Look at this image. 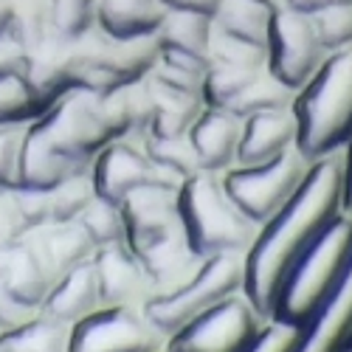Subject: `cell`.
Returning a JSON list of instances; mask_svg holds the SVG:
<instances>
[{"instance_id":"1","label":"cell","mask_w":352,"mask_h":352,"mask_svg":"<svg viewBox=\"0 0 352 352\" xmlns=\"http://www.w3.org/2000/svg\"><path fill=\"white\" fill-rule=\"evenodd\" d=\"M344 212L341 153L310 164L302 186L285 206L256 226L243 254V293L271 321V307L287 268Z\"/></svg>"},{"instance_id":"2","label":"cell","mask_w":352,"mask_h":352,"mask_svg":"<svg viewBox=\"0 0 352 352\" xmlns=\"http://www.w3.org/2000/svg\"><path fill=\"white\" fill-rule=\"evenodd\" d=\"M349 259L352 214L341 212L287 268L271 307V321L293 330H305L318 316V310L330 302L338 282L344 279Z\"/></svg>"},{"instance_id":"3","label":"cell","mask_w":352,"mask_h":352,"mask_svg":"<svg viewBox=\"0 0 352 352\" xmlns=\"http://www.w3.org/2000/svg\"><path fill=\"white\" fill-rule=\"evenodd\" d=\"M296 146L313 164L341 153L352 138V45L330 51L293 96Z\"/></svg>"},{"instance_id":"4","label":"cell","mask_w":352,"mask_h":352,"mask_svg":"<svg viewBox=\"0 0 352 352\" xmlns=\"http://www.w3.org/2000/svg\"><path fill=\"white\" fill-rule=\"evenodd\" d=\"M178 212L186 240L200 256L245 254L256 234V223L243 214L214 172H197L184 181L178 189Z\"/></svg>"},{"instance_id":"5","label":"cell","mask_w":352,"mask_h":352,"mask_svg":"<svg viewBox=\"0 0 352 352\" xmlns=\"http://www.w3.org/2000/svg\"><path fill=\"white\" fill-rule=\"evenodd\" d=\"M158 63V43L153 37L119 40L99 28L71 43V85L91 94H110L141 82Z\"/></svg>"},{"instance_id":"6","label":"cell","mask_w":352,"mask_h":352,"mask_svg":"<svg viewBox=\"0 0 352 352\" xmlns=\"http://www.w3.org/2000/svg\"><path fill=\"white\" fill-rule=\"evenodd\" d=\"M54 150H60L76 164L91 166V161L116 138H124L113 119L104 94L68 91L40 122L32 124Z\"/></svg>"},{"instance_id":"7","label":"cell","mask_w":352,"mask_h":352,"mask_svg":"<svg viewBox=\"0 0 352 352\" xmlns=\"http://www.w3.org/2000/svg\"><path fill=\"white\" fill-rule=\"evenodd\" d=\"M271 321L248 296L231 293L166 336V352H251Z\"/></svg>"},{"instance_id":"8","label":"cell","mask_w":352,"mask_h":352,"mask_svg":"<svg viewBox=\"0 0 352 352\" xmlns=\"http://www.w3.org/2000/svg\"><path fill=\"white\" fill-rule=\"evenodd\" d=\"M243 290V254H214L197 265V271L169 293L153 296L144 305V313L161 333H175L189 318L203 313L206 307L223 302L231 293Z\"/></svg>"},{"instance_id":"9","label":"cell","mask_w":352,"mask_h":352,"mask_svg":"<svg viewBox=\"0 0 352 352\" xmlns=\"http://www.w3.org/2000/svg\"><path fill=\"white\" fill-rule=\"evenodd\" d=\"M310 161L299 153V146L251 166H231L220 178L231 200L243 209L251 223H265L293 197L305 181Z\"/></svg>"},{"instance_id":"10","label":"cell","mask_w":352,"mask_h":352,"mask_svg":"<svg viewBox=\"0 0 352 352\" xmlns=\"http://www.w3.org/2000/svg\"><path fill=\"white\" fill-rule=\"evenodd\" d=\"M324 56L327 51L318 43L310 14L296 12L290 6H282L274 12L268 25V43H265V68L279 82L299 91Z\"/></svg>"},{"instance_id":"11","label":"cell","mask_w":352,"mask_h":352,"mask_svg":"<svg viewBox=\"0 0 352 352\" xmlns=\"http://www.w3.org/2000/svg\"><path fill=\"white\" fill-rule=\"evenodd\" d=\"M161 333L144 307H99L71 330V352H164Z\"/></svg>"},{"instance_id":"12","label":"cell","mask_w":352,"mask_h":352,"mask_svg":"<svg viewBox=\"0 0 352 352\" xmlns=\"http://www.w3.org/2000/svg\"><path fill=\"white\" fill-rule=\"evenodd\" d=\"M91 178H94L96 195L110 203H122L133 189L146 184L166 186V189L184 186L181 178L158 169L150 161V155L144 150V135H124L110 141L91 161Z\"/></svg>"},{"instance_id":"13","label":"cell","mask_w":352,"mask_h":352,"mask_svg":"<svg viewBox=\"0 0 352 352\" xmlns=\"http://www.w3.org/2000/svg\"><path fill=\"white\" fill-rule=\"evenodd\" d=\"M119 206L124 217V243L133 254H141L153 243L184 228L178 212V189L146 184L133 189Z\"/></svg>"},{"instance_id":"14","label":"cell","mask_w":352,"mask_h":352,"mask_svg":"<svg viewBox=\"0 0 352 352\" xmlns=\"http://www.w3.org/2000/svg\"><path fill=\"white\" fill-rule=\"evenodd\" d=\"M91 265L96 274L102 307H144L150 302L153 282L127 243L96 248Z\"/></svg>"},{"instance_id":"15","label":"cell","mask_w":352,"mask_h":352,"mask_svg":"<svg viewBox=\"0 0 352 352\" xmlns=\"http://www.w3.org/2000/svg\"><path fill=\"white\" fill-rule=\"evenodd\" d=\"M158 60L206 74L212 65V17L169 9L155 32Z\"/></svg>"},{"instance_id":"16","label":"cell","mask_w":352,"mask_h":352,"mask_svg":"<svg viewBox=\"0 0 352 352\" xmlns=\"http://www.w3.org/2000/svg\"><path fill=\"white\" fill-rule=\"evenodd\" d=\"M186 135H189V144L197 155L200 172L223 175L226 169H231L237 164L243 119L226 107H209L206 104Z\"/></svg>"},{"instance_id":"17","label":"cell","mask_w":352,"mask_h":352,"mask_svg":"<svg viewBox=\"0 0 352 352\" xmlns=\"http://www.w3.org/2000/svg\"><path fill=\"white\" fill-rule=\"evenodd\" d=\"M56 279H60V274L51 265V259L45 256V251L37 245L32 234L25 231L12 245V268L0 290H6L17 305L28 310H40L43 299L48 296V290L54 287Z\"/></svg>"},{"instance_id":"18","label":"cell","mask_w":352,"mask_h":352,"mask_svg":"<svg viewBox=\"0 0 352 352\" xmlns=\"http://www.w3.org/2000/svg\"><path fill=\"white\" fill-rule=\"evenodd\" d=\"M293 146H296V116H293V107L245 116L237 164L234 166H251V164L271 161L293 150Z\"/></svg>"},{"instance_id":"19","label":"cell","mask_w":352,"mask_h":352,"mask_svg":"<svg viewBox=\"0 0 352 352\" xmlns=\"http://www.w3.org/2000/svg\"><path fill=\"white\" fill-rule=\"evenodd\" d=\"M135 256L141 259L146 276H150V282H153V296H161V293L181 287L197 271L200 262L206 259V256L192 251L184 228L169 234V237H164V240H158V243H153L150 248H144Z\"/></svg>"},{"instance_id":"20","label":"cell","mask_w":352,"mask_h":352,"mask_svg":"<svg viewBox=\"0 0 352 352\" xmlns=\"http://www.w3.org/2000/svg\"><path fill=\"white\" fill-rule=\"evenodd\" d=\"M99 307H102V299H99L96 274H94L91 262H85L79 268L65 271L54 282V287L48 290V296L40 305V313H45L56 321H65V324L74 327L82 318L96 313Z\"/></svg>"},{"instance_id":"21","label":"cell","mask_w":352,"mask_h":352,"mask_svg":"<svg viewBox=\"0 0 352 352\" xmlns=\"http://www.w3.org/2000/svg\"><path fill=\"white\" fill-rule=\"evenodd\" d=\"M82 169H87V166L71 161L60 150H54L34 127H28L23 161H20V189L51 192L54 186H60L63 181H68L71 175H76Z\"/></svg>"},{"instance_id":"22","label":"cell","mask_w":352,"mask_h":352,"mask_svg":"<svg viewBox=\"0 0 352 352\" xmlns=\"http://www.w3.org/2000/svg\"><path fill=\"white\" fill-rule=\"evenodd\" d=\"M166 12L164 0H99L96 28L119 40L153 37Z\"/></svg>"},{"instance_id":"23","label":"cell","mask_w":352,"mask_h":352,"mask_svg":"<svg viewBox=\"0 0 352 352\" xmlns=\"http://www.w3.org/2000/svg\"><path fill=\"white\" fill-rule=\"evenodd\" d=\"M146 87L153 94L155 110H153V122H150V133L155 138H181L192 130V124L197 122V116L203 113L206 102L203 94H186V91H169V87L153 85L150 79H144Z\"/></svg>"},{"instance_id":"24","label":"cell","mask_w":352,"mask_h":352,"mask_svg":"<svg viewBox=\"0 0 352 352\" xmlns=\"http://www.w3.org/2000/svg\"><path fill=\"white\" fill-rule=\"evenodd\" d=\"M37 240V245L45 251V256L51 259V265L56 268V274H65L71 268H79L85 262H91L96 245L87 237V231L79 226V220L71 223H45L28 231Z\"/></svg>"},{"instance_id":"25","label":"cell","mask_w":352,"mask_h":352,"mask_svg":"<svg viewBox=\"0 0 352 352\" xmlns=\"http://www.w3.org/2000/svg\"><path fill=\"white\" fill-rule=\"evenodd\" d=\"M71 324L34 310L0 333V352H71Z\"/></svg>"},{"instance_id":"26","label":"cell","mask_w":352,"mask_h":352,"mask_svg":"<svg viewBox=\"0 0 352 352\" xmlns=\"http://www.w3.org/2000/svg\"><path fill=\"white\" fill-rule=\"evenodd\" d=\"M271 17H274V12L268 6L254 3V0H223L220 9L212 17V25L220 34L265 48Z\"/></svg>"},{"instance_id":"27","label":"cell","mask_w":352,"mask_h":352,"mask_svg":"<svg viewBox=\"0 0 352 352\" xmlns=\"http://www.w3.org/2000/svg\"><path fill=\"white\" fill-rule=\"evenodd\" d=\"M293 96H296V91H293V87H287L285 82H279L268 68H262V71L243 87V94L234 99L226 110L237 113L240 119H245V116H254V113L293 107Z\"/></svg>"},{"instance_id":"28","label":"cell","mask_w":352,"mask_h":352,"mask_svg":"<svg viewBox=\"0 0 352 352\" xmlns=\"http://www.w3.org/2000/svg\"><path fill=\"white\" fill-rule=\"evenodd\" d=\"M51 3L54 0H12V32H9V37L17 40L25 51H34L40 43L54 37Z\"/></svg>"},{"instance_id":"29","label":"cell","mask_w":352,"mask_h":352,"mask_svg":"<svg viewBox=\"0 0 352 352\" xmlns=\"http://www.w3.org/2000/svg\"><path fill=\"white\" fill-rule=\"evenodd\" d=\"M96 197V186L91 178V166L71 175L68 181L54 186L48 192V209H51V223H71L79 220V214L91 206Z\"/></svg>"},{"instance_id":"30","label":"cell","mask_w":352,"mask_h":352,"mask_svg":"<svg viewBox=\"0 0 352 352\" xmlns=\"http://www.w3.org/2000/svg\"><path fill=\"white\" fill-rule=\"evenodd\" d=\"M259 71L262 68H251V65L212 63L206 74H203V102L209 107H228Z\"/></svg>"},{"instance_id":"31","label":"cell","mask_w":352,"mask_h":352,"mask_svg":"<svg viewBox=\"0 0 352 352\" xmlns=\"http://www.w3.org/2000/svg\"><path fill=\"white\" fill-rule=\"evenodd\" d=\"M144 150L150 155V161L175 175V178H192V175L200 172V164H197V155L189 144V135H181V138H155V135H144Z\"/></svg>"},{"instance_id":"32","label":"cell","mask_w":352,"mask_h":352,"mask_svg":"<svg viewBox=\"0 0 352 352\" xmlns=\"http://www.w3.org/2000/svg\"><path fill=\"white\" fill-rule=\"evenodd\" d=\"M48 107L34 96L23 76L0 82V124H34Z\"/></svg>"},{"instance_id":"33","label":"cell","mask_w":352,"mask_h":352,"mask_svg":"<svg viewBox=\"0 0 352 352\" xmlns=\"http://www.w3.org/2000/svg\"><path fill=\"white\" fill-rule=\"evenodd\" d=\"M79 226L87 231V237L96 248L124 243V217L119 203H110L104 197H94L91 206L79 214Z\"/></svg>"},{"instance_id":"34","label":"cell","mask_w":352,"mask_h":352,"mask_svg":"<svg viewBox=\"0 0 352 352\" xmlns=\"http://www.w3.org/2000/svg\"><path fill=\"white\" fill-rule=\"evenodd\" d=\"M96 9L99 0H54L51 3V23L54 34L63 40H79L96 28Z\"/></svg>"},{"instance_id":"35","label":"cell","mask_w":352,"mask_h":352,"mask_svg":"<svg viewBox=\"0 0 352 352\" xmlns=\"http://www.w3.org/2000/svg\"><path fill=\"white\" fill-rule=\"evenodd\" d=\"M310 17H313V25H316L318 43L327 54L352 45V0L327 6V9H321Z\"/></svg>"},{"instance_id":"36","label":"cell","mask_w":352,"mask_h":352,"mask_svg":"<svg viewBox=\"0 0 352 352\" xmlns=\"http://www.w3.org/2000/svg\"><path fill=\"white\" fill-rule=\"evenodd\" d=\"M32 124H0V189L20 186V161Z\"/></svg>"},{"instance_id":"37","label":"cell","mask_w":352,"mask_h":352,"mask_svg":"<svg viewBox=\"0 0 352 352\" xmlns=\"http://www.w3.org/2000/svg\"><path fill=\"white\" fill-rule=\"evenodd\" d=\"M28 231L23 212H20V203H17V192L14 189H3L0 192V243L12 245L17 243L23 234Z\"/></svg>"},{"instance_id":"38","label":"cell","mask_w":352,"mask_h":352,"mask_svg":"<svg viewBox=\"0 0 352 352\" xmlns=\"http://www.w3.org/2000/svg\"><path fill=\"white\" fill-rule=\"evenodd\" d=\"M299 336H302V330H293V327H285V324L271 321V324L265 327V333H262V338L254 344L251 352H293L296 344H299Z\"/></svg>"},{"instance_id":"39","label":"cell","mask_w":352,"mask_h":352,"mask_svg":"<svg viewBox=\"0 0 352 352\" xmlns=\"http://www.w3.org/2000/svg\"><path fill=\"white\" fill-rule=\"evenodd\" d=\"M25 65H28V51L12 37H0V82L23 76Z\"/></svg>"},{"instance_id":"40","label":"cell","mask_w":352,"mask_h":352,"mask_svg":"<svg viewBox=\"0 0 352 352\" xmlns=\"http://www.w3.org/2000/svg\"><path fill=\"white\" fill-rule=\"evenodd\" d=\"M32 313H34V310H28V307L17 305L6 290H0V333L9 330V327H14V324H20V321L28 318Z\"/></svg>"},{"instance_id":"41","label":"cell","mask_w":352,"mask_h":352,"mask_svg":"<svg viewBox=\"0 0 352 352\" xmlns=\"http://www.w3.org/2000/svg\"><path fill=\"white\" fill-rule=\"evenodd\" d=\"M223 0H164L166 9H181V12H197V14H206L214 17V12L220 9Z\"/></svg>"},{"instance_id":"42","label":"cell","mask_w":352,"mask_h":352,"mask_svg":"<svg viewBox=\"0 0 352 352\" xmlns=\"http://www.w3.org/2000/svg\"><path fill=\"white\" fill-rule=\"evenodd\" d=\"M341 164H344V212L352 214V138L341 150Z\"/></svg>"},{"instance_id":"43","label":"cell","mask_w":352,"mask_h":352,"mask_svg":"<svg viewBox=\"0 0 352 352\" xmlns=\"http://www.w3.org/2000/svg\"><path fill=\"white\" fill-rule=\"evenodd\" d=\"M336 3H346V0H287L290 9L305 12V14H316V12L327 9V6H336Z\"/></svg>"},{"instance_id":"44","label":"cell","mask_w":352,"mask_h":352,"mask_svg":"<svg viewBox=\"0 0 352 352\" xmlns=\"http://www.w3.org/2000/svg\"><path fill=\"white\" fill-rule=\"evenodd\" d=\"M12 245H0V287H3V282L9 276V268H12Z\"/></svg>"},{"instance_id":"45","label":"cell","mask_w":352,"mask_h":352,"mask_svg":"<svg viewBox=\"0 0 352 352\" xmlns=\"http://www.w3.org/2000/svg\"><path fill=\"white\" fill-rule=\"evenodd\" d=\"M254 3H259V6H268L271 12H276V9L287 6V0H254Z\"/></svg>"},{"instance_id":"46","label":"cell","mask_w":352,"mask_h":352,"mask_svg":"<svg viewBox=\"0 0 352 352\" xmlns=\"http://www.w3.org/2000/svg\"><path fill=\"white\" fill-rule=\"evenodd\" d=\"M0 192H3V189H0Z\"/></svg>"},{"instance_id":"47","label":"cell","mask_w":352,"mask_h":352,"mask_svg":"<svg viewBox=\"0 0 352 352\" xmlns=\"http://www.w3.org/2000/svg\"><path fill=\"white\" fill-rule=\"evenodd\" d=\"M0 245H3V243H0Z\"/></svg>"},{"instance_id":"48","label":"cell","mask_w":352,"mask_h":352,"mask_svg":"<svg viewBox=\"0 0 352 352\" xmlns=\"http://www.w3.org/2000/svg\"><path fill=\"white\" fill-rule=\"evenodd\" d=\"M164 352H166V349H164Z\"/></svg>"},{"instance_id":"49","label":"cell","mask_w":352,"mask_h":352,"mask_svg":"<svg viewBox=\"0 0 352 352\" xmlns=\"http://www.w3.org/2000/svg\"><path fill=\"white\" fill-rule=\"evenodd\" d=\"M349 352H352V349H349Z\"/></svg>"}]
</instances>
